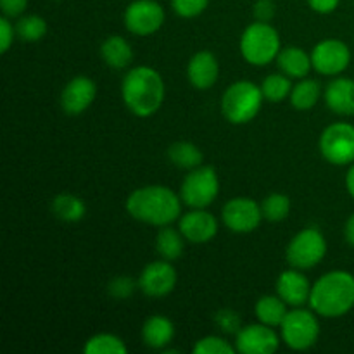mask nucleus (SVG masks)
Here are the masks:
<instances>
[{"mask_svg":"<svg viewBox=\"0 0 354 354\" xmlns=\"http://www.w3.org/2000/svg\"><path fill=\"white\" fill-rule=\"evenodd\" d=\"M178 230L192 244H206L218 234V220L206 209H192L178 218Z\"/></svg>","mask_w":354,"mask_h":354,"instance_id":"obj_16","label":"nucleus"},{"mask_svg":"<svg viewBox=\"0 0 354 354\" xmlns=\"http://www.w3.org/2000/svg\"><path fill=\"white\" fill-rule=\"evenodd\" d=\"M277 64L282 69L283 75L289 78H306L308 73L313 69L311 54H306L301 47H286L280 50L277 57Z\"/></svg>","mask_w":354,"mask_h":354,"instance_id":"obj_22","label":"nucleus"},{"mask_svg":"<svg viewBox=\"0 0 354 354\" xmlns=\"http://www.w3.org/2000/svg\"><path fill=\"white\" fill-rule=\"evenodd\" d=\"M52 213L55 218L66 221V223H76L83 220L86 214V206L83 199L73 194H59L52 201Z\"/></svg>","mask_w":354,"mask_h":354,"instance_id":"obj_26","label":"nucleus"},{"mask_svg":"<svg viewBox=\"0 0 354 354\" xmlns=\"http://www.w3.org/2000/svg\"><path fill=\"white\" fill-rule=\"evenodd\" d=\"M124 26L137 37H149L161 30L165 23V9L156 0H133L124 9Z\"/></svg>","mask_w":354,"mask_h":354,"instance_id":"obj_10","label":"nucleus"},{"mask_svg":"<svg viewBox=\"0 0 354 354\" xmlns=\"http://www.w3.org/2000/svg\"><path fill=\"white\" fill-rule=\"evenodd\" d=\"M121 97L130 113L149 118L158 113L165 102V80L151 66L131 68L121 82Z\"/></svg>","mask_w":354,"mask_h":354,"instance_id":"obj_2","label":"nucleus"},{"mask_svg":"<svg viewBox=\"0 0 354 354\" xmlns=\"http://www.w3.org/2000/svg\"><path fill=\"white\" fill-rule=\"evenodd\" d=\"M97 97V85L88 76H75L66 83L61 93V107L69 116L85 113Z\"/></svg>","mask_w":354,"mask_h":354,"instance_id":"obj_15","label":"nucleus"},{"mask_svg":"<svg viewBox=\"0 0 354 354\" xmlns=\"http://www.w3.org/2000/svg\"><path fill=\"white\" fill-rule=\"evenodd\" d=\"M287 306H289V304H287L279 294H275V296H273V294L263 296L259 297L258 303H256L254 306L256 318H258V322L270 325V327L273 328L280 327L282 322L286 320L287 313H289Z\"/></svg>","mask_w":354,"mask_h":354,"instance_id":"obj_23","label":"nucleus"},{"mask_svg":"<svg viewBox=\"0 0 354 354\" xmlns=\"http://www.w3.org/2000/svg\"><path fill=\"white\" fill-rule=\"evenodd\" d=\"M220 64L213 52L199 50L190 57L187 66V78L197 90H207L218 82Z\"/></svg>","mask_w":354,"mask_h":354,"instance_id":"obj_18","label":"nucleus"},{"mask_svg":"<svg viewBox=\"0 0 354 354\" xmlns=\"http://www.w3.org/2000/svg\"><path fill=\"white\" fill-rule=\"evenodd\" d=\"M175 337V325L169 318L154 315L142 325V341L151 349H166Z\"/></svg>","mask_w":354,"mask_h":354,"instance_id":"obj_20","label":"nucleus"},{"mask_svg":"<svg viewBox=\"0 0 354 354\" xmlns=\"http://www.w3.org/2000/svg\"><path fill=\"white\" fill-rule=\"evenodd\" d=\"M102 61L113 69H124L133 61V48L127 38L120 35H111L100 45Z\"/></svg>","mask_w":354,"mask_h":354,"instance_id":"obj_21","label":"nucleus"},{"mask_svg":"<svg viewBox=\"0 0 354 354\" xmlns=\"http://www.w3.org/2000/svg\"><path fill=\"white\" fill-rule=\"evenodd\" d=\"M346 189H348L349 196L354 199V162L349 166V171L348 175H346Z\"/></svg>","mask_w":354,"mask_h":354,"instance_id":"obj_41","label":"nucleus"},{"mask_svg":"<svg viewBox=\"0 0 354 354\" xmlns=\"http://www.w3.org/2000/svg\"><path fill=\"white\" fill-rule=\"evenodd\" d=\"M168 158L171 161V165H175L176 168L189 169V171L194 168H199L204 161V156L201 152V149L196 144L187 140H180L169 145Z\"/></svg>","mask_w":354,"mask_h":354,"instance_id":"obj_27","label":"nucleus"},{"mask_svg":"<svg viewBox=\"0 0 354 354\" xmlns=\"http://www.w3.org/2000/svg\"><path fill=\"white\" fill-rule=\"evenodd\" d=\"M344 235H346V241L349 242V245H353L354 248V213L348 218V221H346Z\"/></svg>","mask_w":354,"mask_h":354,"instance_id":"obj_40","label":"nucleus"},{"mask_svg":"<svg viewBox=\"0 0 354 354\" xmlns=\"http://www.w3.org/2000/svg\"><path fill=\"white\" fill-rule=\"evenodd\" d=\"M220 192V178L214 168L203 166L190 169L180 187V197L183 204L192 209H206L214 203Z\"/></svg>","mask_w":354,"mask_h":354,"instance_id":"obj_7","label":"nucleus"},{"mask_svg":"<svg viewBox=\"0 0 354 354\" xmlns=\"http://www.w3.org/2000/svg\"><path fill=\"white\" fill-rule=\"evenodd\" d=\"M311 310L322 318H341L354 308V275L334 270L322 275L311 286Z\"/></svg>","mask_w":354,"mask_h":354,"instance_id":"obj_3","label":"nucleus"},{"mask_svg":"<svg viewBox=\"0 0 354 354\" xmlns=\"http://www.w3.org/2000/svg\"><path fill=\"white\" fill-rule=\"evenodd\" d=\"M16 26L10 23V17L3 16L0 19V52L6 54L9 52L10 45L14 44V37H16Z\"/></svg>","mask_w":354,"mask_h":354,"instance_id":"obj_36","label":"nucleus"},{"mask_svg":"<svg viewBox=\"0 0 354 354\" xmlns=\"http://www.w3.org/2000/svg\"><path fill=\"white\" fill-rule=\"evenodd\" d=\"M327 241L318 228H304L292 237L286 249V259L292 268L310 270L324 261Z\"/></svg>","mask_w":354,"mask_h":354,"instance_id":"obj_8","label":"nucleus"},{"mask_svg":"<svg viewBox=\"0 0 354 354\" xmlns=\"http://www.w3.org/2000/svg\"><path fill=\"white\" fill-rule=\"evenodd\" d=\"M277 294L286 301L289 306L301 308L310 301L311 294V283L308 280V277L304 273H301V270L292 268L286 270L279 275L277 279Z\"/></svg>","mask_w":354,"mask_h":354,"instance_id":"obj_17","label":"nucleus"},{"mask_svg":"<svg viewBox=\"0 0 354 354\" xmlns=\"http://www.w3.org/2000/svg\"><path fill=\"white\" fill-rule=\"evenodd\" d=\"M207 3L209 0H171V7L176 16L185 17V19L203 14L207 9Z\"/></svg>","mask_w":354,"mask_h":354,"instance_id":"obj_33","label":"nucleus"},{"mask_svg":"<svg viewBox=\"0 0 354 354\" xmlns=\"http://www.w3.org/2000/svg\"><path fill=\"white\" fill-rule=\"evenodd\" d=\"M311 64L320 75L337 76L351 64V50L342 40H322L311 50Z\"/></svg>","mask_w":354,"mask_h":354,"instance_id":"obj_12","label":"nucleus"},{"mask_svg":"<svg viewBox=\"0 0 354 354\" xmlns=\"http://www.w3.org/2000/svg\"><path fill=\"white\" fill-rule=\"evenodd\" d=\"M282 337L277 335L273 327L265 324H251L237 332L235 348L242 354H273L280 348Z\"/></svg>","mask_w":354,"mask_h":354,"instance_id":"obj_14","label":"nucleus"},{"mask_svg":"<svg viewBox=\"0 0 354 354\" xmlns=\"http://www.w3.org/2000/svg\"><path fill=\"white\" fill-rule=\"evenodd\" d=\"M290 90H292V83H290L289 76L283 73L268 75L261 83L263 97L270 102H282L286 97L290 95Z\"/></svg>","mask_w":354,"mask_h":354,"instance_id":"obj_29","label":"nucleus"},{"mask_svg":"<svg viewBox=\"0 0 354 354\" xmlns=\"http://www.w3.org/2000/svg\"><path fill=\"white\" fill-rule=\"evenodd\" d=\"M214 322H216L218 327L223 332H227V334H237L242 328L241 317H239L234 310H220L214 315Z\"/></svg>","mask_w":354,"mask_h":354,"instance_id":"obj_35","label":"nucleus"},{"mask_svg":"<svg viewBox=\"0 0 354 354\" xmlns=\"http://www.w3.org/2000/svg\"><path fill=\"white\" fill-rule=\"evenodd\" d=\"M261 204L249 197H235L223 206L221 220L234 234H251L263 221Z\"/></svg>","mask_w":354,"mask_h":354,"instance_id":"obj_11","label":"nucleus"},{"mask_svg":"<svg viewBox=\"0 0 354 354\" xmlns=\"http://www.w3.org/2000/svg\"><path fill=\"white\" fill-rule=\"evenodd\" d=\"M156 249H158V254L162 259L176 261L178 258H182L183 249H185V237H183L178 228H171L169 225H166L158 232Z\"/></svg>","mask_w":354,"mask_h":354,"instance_id":"obj_24","label":"nucleus"},{"mask_svg":"<svg viewBox=\"0 0 354 354\" xmlns=\"http://www.w3.org/2000/svg\"><path fill=\"white\" fill-rule=\"evenodd\" d=\"M282 45L280 35L270 23L256 21L249 24L241 37V54L249 64L266 66L279 57Z\"/></svg>","mask_w":354,"mask_h":354,"instance_id":"obj_5","label":"nucleus"},{"mask_svg":"<svg viewBox=\"0 0 354 354\" xmlns=\"http://www.w3.org/2000/svg\"><path fill=\"white\" fill-rule=\"evenodd\" d=\"M328 109L341 116H354V80L335 78L324 92Z\"/></svg>","mask_w":354,"mask_h":354,"instance_id":"obj_19","label":"nucleus"},{"mask_svg":"<svg viewBox=\"0 0 354 354\" xmlns=\"http://www.w3.org/2000/svg\"><path fill=\"white\" fill-rule=\"evenodd\" d=\"M322 156L334 166H346L354 162V124L332 123L322 131L318 140Z\"/></svg>","mask_w":354,"mask_h":354,"instance_id":"obj_9","label":"nucleus"},{"mask_svg":"<svg viewBox=\"0 0 354 354\" xmlns=\"http://www.w3.org/2000/svg\"><path fill=\"white\" fill-rule=\"evenodd\" d=\"M290 104L297 111H310L322 97V86L317 80L301 78L290 90Z\"/></svg>","mask_w":354,"mask_h":354,"instance_id":"obj_25","label":"nucleus"},{"mask_svg":"<svg viewBox=\"0 0 354 354\" xmlns=\"http://www.w3.org/2000/svg\"><path fill=\"white\" fill-rule=\"evenodd\" d=\"M261 86L252 82H235L221 97V113L232 124H245L254 120L263 106Z\"/></svg>","mask_w":354,"mask_h":354,"instance_id":"obj_4","label":"nucleus"},{"mask_svg":"<svg viewBox=\"0 0 354 354\" xmlns=\"http://www.w3.org/2000/svg\"><path fill=\"white\" fill-rule=\"evenodd\" d=\"M137 286L138 283L133 282L130 277H116V279H113L109 282L107 290H109V294L114 297V299L123 301V299H128V297L133 296Z\"/></svg>","mask_w":354,"mask_h":354,"instance_id":"obj_34","label":"nucleus"},{"mask_svg":"<svg viewBox=\"0 0 354 354\" xmlns=\"http://www.w3.org/2000/svg\"><path fill=\"white\" fill-rule=\"evenodd\" d=\"M182 197L166 185H145L127 199V211L133 220L152 227H166L182 216Z\"/></svg>","mask_w":354,"mask_h":354,"instance_id":"obj_1","label":"nucleus"},{"mask_svg":"<svg viewBox=\"0 0 354 354\" xmlns=\"http://www.w3.org/2000/svg\"><path fill=\"white\" fill-rule=\"evenodd\" d=\"M280 337L283 344L294 351H306L313 348L320 337L318 315L313 310H303V308L289 311L286 320L280 325Z\"/></svg>","mask_w":354,"mask_h":354,"instance_id":"obj_6","label":"nucleus"},{"mask_svg":"<svg viewBox=\"0 0 354 354\" xmlns=\"http://www.w3.org/2000/svg\"><path fill=\"white\" fill-rule=\"evenodd\" d=\"M254 16L258 21L270 23L275 16V3L272 0H258L254 3Z\"/></svg>","mask_w":354,"mask_h":354,"instance_id":"obj_38","label":"nucleus"},{"mask_svg":"<svg viewBox=\"0 0 354 354\" xmlns=\"http://www.w3.org/2000/svg\"><path fill=\"white\" fill-rule=\"evenodd\" d=\"M16 33L23 41H38L47 35V21L37 14H28L16 23Z\"/></svg>","mask_w":354,"mask_h":354,"instance_id":"obj_30","label":"nucleus"},{"mask_svg":"<svg viewBox=\"0 0 354 354\" xmlns=\"http://www.w3.org/2000/svg\"><path fill=\"white\" fill-rule=\"evenodd\" d=\"M176 275L175 266L168 259H159V261H152L142 270L140 277H138V289L145 294L147 297H165L173 292L176 286Z\"/></svg>","mask_w":354,"mask_h":354,"instance_id":"obj_13","label":"nucleus"},{"mask_svg":"<svg viewBox=\"0 0 354 354\" xmlns=\"http://www.w3.org/2000/svg\"><path fill=\"white\" fill-rule=\"evenodd\" d=\"M85 354H127L128 348L121 337L114 334H95L83 346Z\"/></svg>","mask_w":354,"mask_h":354,"instance_id":"obj_28","label":"nucleus"},{"mask_svg":"<svg viewBox=\"0 0 354 354\" xmlns=\"http://www.w3.org/2000/svg\"><path fill=\"white\" fill-rule=\"evenodd\" d=\"M263 216L272 223L283 221L290 213V199L286 194H270L261 203Z\"/></svg>","mask_w":354,"mask_h":354,"instance_id":"obj_31","label":"nucleus"},{"mask_svg":"<svg viewBox=\"0 0 354 354\" xmlns=\"http://www.w3.org/2000/svg\"><path fill=\"white\" fill-rule=\"evenodd\" d=\"M0 7H2L3 16L14 19L26 10L28 0H0Z\"/></svg>","mask_w":354,"mask_h":354,"instance_id":"obj_37","label":"nucleus"},{"mask_svg":"<svg viewBox=\"0 0 354 354\" xmlns=\"http://www.w3.org/2000/svg\"><path fill=\"white\" fill-rule=\"evenodd\" d=\"M311 9L318 14H330L337 9L339 0H308Z\"/></svg>","mask_w":354,"mask_h":354,"instance_id":"obj_39","label":"nucleus"},{"mask_svg":"<svg viewBox=\"0 0 354 354\" xmlns=\"http://www.w3.org/2000/svg\"><path fill=\"white\" fill-rule=\"evenodd\" d=\"M192 351L196 354H234L237 348L218 335H207L196 342Z\"/></svg>","mask_w":354,"mask_h":354,"instance_id":"obj_32","label":"nucleus"}]
</instances>
